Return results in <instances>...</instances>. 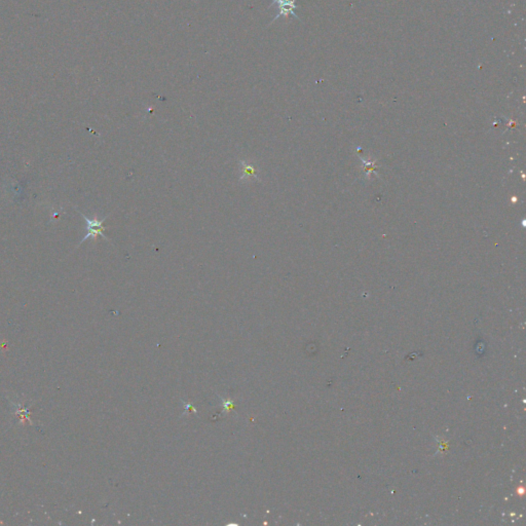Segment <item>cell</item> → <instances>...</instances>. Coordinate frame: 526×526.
<instances>
[{
	"mask_svg": "<svg viewBox=\"0 0 526 526\" xmlns=\"http://www.w3.org/2000/svg\"><path fill=\"white\" fill-rule=\"evenodd\" d=\"M75 209H76V211L79 213V214L81 215V217L86 222V234L84 235L83 239L80 241V243L78 244L77 247H79L83 242H85L86 240H89V239L96 240L99 235L102 236L103 239L109 241L108 237L104 234V231L107 229V227L103 225L104 221L107 219L108 216L104 217L103 219H99L97 216H94L93 218H90V217L85 216L84 214H82V213L79 210H77V208H75Z\"/></svg>",
	"mask_w": 526,
	"mask_h": 526,
	"instance_id": "1",
	"label": "cell"
},
{
	"mask_svg": "<svg viewBox=\"0 0 526 526\" xmlns=\"http://www.w3.org/2000/svg\"><path fill=\"white\" fill-rule=\"evenodd\" d=\"M277 4L279 6V14L275 16L273 18V20L271 21V23H273L275 20H278L282 17L284 18H287L289 15L293 16L295 19H298L299 18L297 17V15L295 14V9L297 8V5H296V0H273L271 6Z\"/></svg>",
	"mask_w": 526,
	"mask_h": 526,
	"instance_id": "2",
	"label": "cell"
},
{
	"mask_svg": "<svg viewBox=\"0 0 526 526\" xmlns=\"http://www.w3.org/2000/svg\"><path fill=\"white\" fill-rule=\"evenodd\" d=\"M252 179L259 181L257 167L253 162L240 160V180L242 182H250Z\"/></svg>",
	"mask_w": 526,
	"mask_h": 526,
	"instance_id": "3",
	"label": "cell"
}]
</instances>
